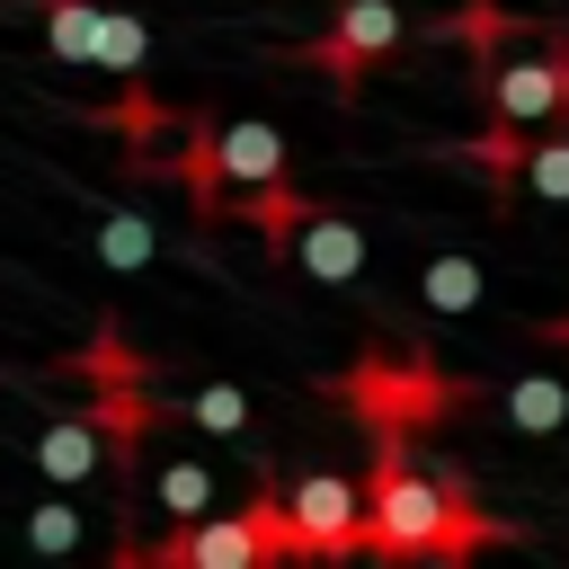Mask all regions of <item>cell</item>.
Returning a JSON list of instances; mask_svg holds the SVG:
<instances>
[{
  "label": "cell",
  "mask_w": 569,
  "mask_h": 569,
  "mask_svg": "<svg viewBox=\"0 0 569 569\" xmlns=\"http://www.w3.org/2000/svg\"><path fill=\"white\" fill-rule=\"evenodd\" d=\"M489 542V525L471 516V489L453 471H409L400 453H382L373 489H365V551H471Z\"/></svg>",
  "instance_id": "obj_1"
},
{
  "label": "cell",
  "mask_w": 569,
  "mask_h": 569,
  "mask_svg": "<svg viewBox=\"0 0 569 569\" xmlns=\"http://www.w3.org/2000/svg\"><path fill=\"white\" fill-rule=\"evenodd\" d=\"M276 507H284V551H365V489L311 471L276 489Z\"/></svg>",
  "instance_id": "obj_2"
},
{
  "label": "cell",
  "mask_w": 569,
  "mask_h": 569,
  "mask_svg": "<svg viewBox=\"0 0 569 569\" xmlns=\"http://www.w3.org/2000/svg\"><path fill=\"white\" fill-rule=\"evenodd\" d=\"M276 551H284V507H276V498H258L249 516H196V525L169 542L178 569H258V560H276Z\"/></svg>",
  "instance_id": "obj_3"
},
{
  "label": "cell",
  "mask_w": 569,
  "mask_h": 569,
  "mask_svg": "<svg viewBox=\"0 0 569 569\" xmlns=\"http://www.w3.org/2000/svg\"><path fill=\"white\" fill-rule=\"evenodd\" d=\"M489 98H498V124H551L569 107V53H516L489 71Z\"/></svg>",
  "instance_id": "obj_4"
},
{
  "label": "cell",
  "mask_w": 569,
  "mask_h": 569,
  "mask_svg": "<svg viewBox=\"0 0 569 569\" xmlns=\"http://www.w3.org/2000/svg\"><path fill=\"white\" fill-rule=\"evenodd\" d=\"M196 169L231 178V187H276L284 178V133L276 124H222V133L196 142Z\"/></svg>",
  "instance_id": "obj_5"
},
{
  "label": "cell",
  "mask_w": 569,
  "mask_h": 569,
  "mask_svg": "<svg viewBox=\"0 0 569 569\" xmlns=\"http://www.w3.org/2000/svg\"><path fill=\"white\" fill-rule=\"evenodd\" d=\"M284 240H293V267L320 276V284H356V276H365V231H356L347 213H302Z\"/></svg>",
  "instance_id": "obj_6"
},
{
  "label": "cell",
  "mask_w": 569,
  "mask_h": 569,
  "mask_svg": "<svg viewBox=\"0 0 569 569\" xmlns=\"http://www.w3.org/2000/svg\"><path fill=\"white\" fill-rule=\"evenodd\" d=\"M400 44V9L391 0H338V27H329V44H320V62L338 71V80H356V62H373V53H391Z\"/></svg>",
  "instance_id": "obj_7"
},
{
  "label": "cell",
  "mask_w": 569,
  "mask_h": 569,
  "mask_svg": "<svg viewBox=\"0 0 569 569\" xmlns=\"http://www.w3.org/2000/svg\"><path fill=\"white\" fill-rule=\"evenodd\" d=\"M36 471H44V480H62V489H80V480L98 471V427H89V418L44 427V436H36Z\"/></svg>",
  "instance_id": "obj_8"
},
{
  "label": "cell",
  "mask_w": 569,
  "mask_h": 569,
  "mask_svg": "<svg viewBox=\"0 0 569 569\" xmlns=\"http://www.w3.org/2000/svg\"><path fill=\"white\" fill-rule=\"evenodd\" d=\"M560 418H569V382H560V373H525V382H507V427L551 436Z\"/></svg>",
  "instance_id": "obj_9"
},
{
  "label": "cell",
  "mask_w": 569,
  "mask_h": 569,
  "mask_svg": "<svg viewBox=\"0 0 569 569\" xmlns=\"http://www.w3.org/2000/svg\"><path fill=\"white\" fill-rule=\"evenodd\" d=\"M89 62H98V71H116V80H133V71L151 62V36H142V18H124V9H98V44H89Z\"/></svg>",
  "instance_id": "obj_10"
},
{
  "label": "cell",
  "mask_w": 569,
  "mask_h": 569,
  "mask_svg": "<svg viewBox=\"0 0 569 569\" xmlns=\"http://www.w3.org/2000/svg\"><path fill=\"white\" fill-rule=\"evenodd\" d=\"M151 498H160L178 525H196V516H213V471H204V462H160Z\"/></svg>",
  "instance_id": "obj_11"
},
{
  "label": "cell",
  "mask_w": 569,
  "mask_h": 569,
  "mask_svg": "<svg viewBox=\"0 0 569 569\" xmlns=\"http://www.w3.org/2000/svg\"><path fill=\"white\" fill-rule=\"evenodd\" d=\"M98 9H107V0H53L44 44H53L62 62H89V44H98Z\"/></svg>",
  "instance_id": "obj_12"
},
{
  "label": "cell",
  "mask_w": 569,
  "mask_h": 569,
  "mask_svg": "<svg viewBox=\"0 0 569 569\" xmlns=\"http://www.w3.org/2000/svg\"><path fill=\"white\" fill-rule=\"evenodd\" d=\"M418 293H427V311H471V302H480V267H471V258H427Z\"/></svg>",
  "instance_id": "obj_13"
},
{
  "label": "cell",
  "mask_w": 569,
  "mask_h": 569,
  "mask_svg": "<svg viewBox=\"0 0 569 569\" xmlns=\"http://www.w3.org/2000/svg\"><path fill=\"white\" fill-rule=\"evenodd\" d=\"M187 418H196L204 436H249V391H231V382H204V391L187 400Z\"/></svg>",
  "instance_id": "obj_14"
},
{
  "label": "cell",
  "mask_w": 569,
  "mask_h": 569,
  "mask_svg": "<svg viewBox=\"0 0 569 569\" xmlns=\"http://www.w3.org/2000/svg\"><path fill=\"white\" fill-rule=\"evenodd\" d=\"M98 258L107 267H151V222L142 213H107L98 222Z\"/></svg>",
  "instance_id": "obj_15"
},
{
  "label": "cell",
  "mask_w": 569,
  "mask_h": 569,
  "mask_svg": "<svg viewBox=\"0 0 569 569\" xmlns=\"http://www.w3.org/2000/svg\"><path fill=\"white\" fill-rule=\"evenodd\" d=\"M27 542H36V551H53V560H62V551H80V507H71V498H44V507L27 516Z\"/></svg>",
  "instance_id": "obj_16"
},
{
  "label": "cell",
  "mask_w": 569,
  "mask_h": 569,
  "mask_svg": "<svg viewBox=\"0 0 569 569\" xmlns=\"http://www.w3.org/2000/svg\"><path fill=\"white\" fill-rule=\"evenodd\" d=\"M525 187L551 196V204H569V142H533L525 151Z\"/></svg>",
  "instance_id": "obj_17"
}]
</instances>
